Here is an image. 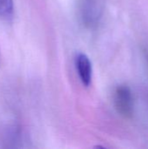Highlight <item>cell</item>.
<instances>
[{"instance_id":"obj_1","label":"cell","mask_w":148,"mask_h":149,"mask_svg":"<svg viewBox=\"0 0 148 149\" xmlns=\"http://www.w3.org/2000/svg\"><path fill=\"white\" fill-rule=\"evenodd\" d=\"M101 10L100 0H78V17L86 28H92L97 24L100 18Z\"/></svg>"},{"instance_id":"obj_2","label":"cell","mask_w":148,"mask_h":149,"mask_svg":"<svg viewBox=\"0 0 148 149\" xmlns=\"http://www.w3.org/2000/svg\"><path fill=\"white\" fill-rule=\"evenodd\" d=\"M113 104L116 111L125 119L133 115V98L131 89L125 85L119 86L113 93Z\"/></svg>"},{"instance_id":"obj_3","label":"cell","mask_w":148,"mask_h":149,"mask_svg":"<svg viewBox=\"0 0 148 149\" xmlns=\"http://www.w3.org/2000/svg\"><path fill=\"white\" fill-rule=\"evenodd\" d=\"M75 64L82 83L84 86H89L92 77V67L90 58L84 53H79L76 57Z\"/></svg>"},{"instance_id":"obj_4","label":"cell","mask_w":148,"mask_h":149,"mask_svg":"<svg viewBox=\"0 0 148 149\" xmlns=\"http://www.w3.org/2000/svg\"><path fill=\"white\" fill-rule=\"evenodd\" d=\"M13 14V0H0V17L9 18Z\"/></svg>"}]
</instances>
